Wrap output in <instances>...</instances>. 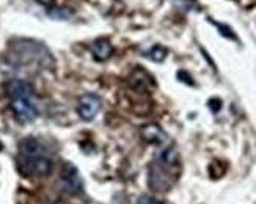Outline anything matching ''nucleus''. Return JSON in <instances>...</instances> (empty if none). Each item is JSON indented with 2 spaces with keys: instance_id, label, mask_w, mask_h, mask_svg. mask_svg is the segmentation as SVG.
Returning a JSON list of instances; mask_svg holds the SVG:
<instances>
[{
  "instance_id": "f257e3e1",
  "label": "nucleus",
  "mask_w": 256,
  "mask_h": 204,
  "mask_svg": "<svg viewBox=\"0 0 256 204\" xmlns=\"http://www.w3.org/2000/svg\"><path fill=\"white\" fill-rule=\"evenodd\" d=\"M6 93L11 99V108L20 122H32L38 116L33 85L22 78H13L6 84Z\"/></svg>"
},
{
  "instance_id": "f03ea898",
  "label": "nucleus",
  "mask_w": 256,
  "mask_h": 204,
  "mask_svg": "<svg viewBox=\"0 0 256 204\" xmlns=\"http://www.w3.org/2000/svg\"><path fill=\"white\" fill-rule=\"evenodd\" d=\"M16 50L20 56H24L28 62H36L42 66L52 64V56L48 52V49L40 42L35 41H20L16 42Z\"/></svg>"
},
{
  "instance_id": "7ed1b4c3",
  "label": "nucleus",
  "mask_w": 256,
  "mask_h": 204,
  "mask_svg": "<svg viewBox=\"0 0 256 204\" xmlns=\"http://www.w3.org/2000/svg\"><path fill=\"white\" fill-rule=\"evenodd\" d=\"M173 186V178L166 173V168L160 164H152L150 168V187L156 192H168Z\"/></svg>"
},
{
  "instance_id": "20e7f679",
  "label": "nucleus",
  "mask_w": 256,
  "mask_h": 204,
  "mask_svg": "<svg viewBox=\"0 0 256 204\" xmlns=\"http://www.w3.org/2000/svg\"><path fill=\"white\" fill-rule=\"evenodd\" d=\"M102 108V100L96 94H84L79 99V106H77V113L84 121H93L96 115Z\"/></svg>"
},
{
  "instance_id": "39448f33",
  "label": "nucleus",
  "mask_w": 256,
  "mask_h": 204,
  "mask_svg": "<svg viewBox=\"0 0 256 204\" xmlns=\"http://www.w3.org/2000/svg\"><path fill=\"white\" fill-rule=\"evenodd\" d=\"M62 187L66 194H79L82 188V180L77 168L71 164H64L62 170Z\"/></svg>"
},
{
  "instance_id": "423d86ee",
  "label": "nucleus",
  "mask_w": 256,
  "mask_h": 204,
  "mask_svg": "<svg viewBox=\"0 0 256 204\" xmlns=\"http://www.w3.org/2000/svg\"><path fill=\"white\" fill-rule=\"evenodd\" d=\"M140 132H142V138L151 144H162L166 140V134L164 132V129L159 124H154V122L146 124V126L142 128Z\"/></svg>"
},
{
  "instance_id": "0eeeda50",
  "label": "nucleus",
  "mask_w": 256,
  "mask_h": 204,
  "mask_svg": "<svg viewBox=\"0 0 256 204\" xmlns=\"http://www.w3.org/2000/svg\"><path fill=\"white\" fill-rule=\"evenodd\" d=\"M129 82H130V86L134 90H138V92H148L150 85L154 84L151 76L143 70H137L136 72H134L129 78Z\"/></svg>"
},
{
  "instance_id": "6e6552de",
  "label": "nucleus",
  "mask_w": 256,
  "mask_h": 204,
  "mask_svg": "<svg viewBox=\"0 0 256 204\" xmlns=\"http://www.w3.org/2000/svg\"><path fill=\"white\" fill-rule=\"evenodd\" d=\"M92 54L98 62H106L107 58H110V55L114 52L112 44H110L107 40H98L92 44Z\"/></svg>"
},
{
  "instance_id": "1a4fd4ad",
  "label": "nucleus",
  "mask_w": 256,
  "mask_h": 204,
  "mask_svg": "<svg viewBox=\"0 0 256 204\" xmlns=\"http://www.w3.org/2000/svg\"><path fill=\"white\" fill-rule=\"evenodd\" d=\"M156 162L160 164L162 166H165L166 170H170V168H174L178 165V162H180V154H178L176 148L172 144L168 146V148H165L159 156L158 158H156Z\"/></svg>"
},
{
  "instance_id": "9d476101",
  "label": "nucleus",
  "mask_w": 256,
  "mask_h": 204,
  "mask_svg": "<svg viewBox=\"0 0 256 204\" xmlns=\"http://www.w3.org/2000/svg\"><path fill=\"white\" fill-rule=\"evenodd\" d=\"M148 58H151L152 62H164L165 56H166V49L162 48V46H154L148 54H146Z\"/></svg>"
},
{
  "instance_id": "9b49d317",
  "label": "nucleus",
  "mask_w": 256,
  "mask_h": 204,
  "mask_svg": "<svg viewBox=\"0 0 256 204\" xmlns=\"http://www.w3.org/2000/svg\"><path fill=\"white\" fill-rule=\"evenodd\" d=\"M48 13L52 19H70L71 11L66 8H50L48 10Z\"/></svg>"
},
{
  "instance_id": "f8f14e48",
  "label": "nucleus",
  "mask_w": 256,
  "mask_h": 204,
  "mask_svg": "<svg viewBox=\"0 0 256 204\" xmlns=\"http://www.w3.org/2000/svg\"><path fill=\"white\" fill-rule=\"evenodd\" d=\"M212 24L218 28V32L224 35L225 38H230V40H238V36L234 35V32H232L228 26H225V24H218V22H216V20H212V19H209Z\"/></svg>"
},
{
  "instance_id": "ddd939ff",
  "label": "nucleus",
  "mask_w": 256,
  "mask_h": 204,
  "mask_svg": "<svg viewBox=\"0 0 256 204\" xmlns=\"http://www.w3.org/2000/svg\"><path fill=\"white\" fill-rule=\"evenodd\" d=\"M137 204H160L156 198L150 196V195H142L137 201Z\"/></svg>"
},
{
  "instance_id": "4468645a",
  "label": "nucleus",
  "mask_w": 256,
  "mask_h": 204,
  "mask_svg": "<svg viewBox=\"0 0 256 204\" xmlns=\"http://www.w3.org/2000/svg\"><path fill=\"white\" fill-rule=\"evenodd\" d=\"M238 2L242 6H246V8H250V6H254L256 5V0H238Z\"/></svg>"
},
{
  "instance_id": "2eb2a0df",
  "label": "nucleus",
  "mask_w": 256,
  "mask_h": 204,
  "mask_svg": "<svg viewBox=\"0 0 256 204\" xmlns=\"http://www.w3.org/2000/svg\"><path fill=\"white\" fill-rule=\"evenodd\" d=\"M38 4H41V5H50L54 0H36Z\"/></svg>"
}]
</instances>
